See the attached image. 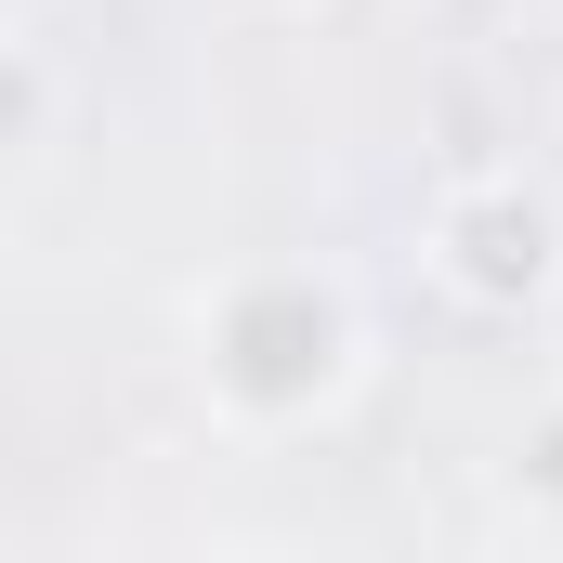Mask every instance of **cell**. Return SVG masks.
Returning <instances> with one entry per match:
<instances>
[{"instance_id": "obj_1", "label": "cell", "mask_w": 563, "mask_h": 563, "mask_svg": "<svg viewBox=\"0 0 563 563\" xmlns=\"http://www.w3.org/2000/svg\"><path fill=\"white\" fill-rule=\"evenodd\" d=\"M184 354H197V394L210 420L250 432V445H288V432H328L367 380V314L354 288L301 250H263V263H223V276L184 301Z\"/></svg>"}, {"instance_id": "obj_2", "label": "cell", "mask_w": 563, "mask_h": 563, "mask_svg": "<svg viewBox=\"0 0 563 563\" xmlns=\"http://www.w3.org/2000/svg\"><path fill=\"white\" fill-rule=\"evenodd\" d=\"M420 250H432V288H445L459 314H538L551 276H563V210L525 170H472V184L432 197Z\"/></svg>"}, {"instance_id": "obj_3", "label": "cell", "mask_w": 563, "mask_h": 563, "mask_svg": "<svg viewBox=\"0 0 563 563\" xmlns=\"http://www.w3.org/2000/svg\"><path fill=\"white\" fill-rule=\"evenodd\" d=\"M445 13H498V0H445Z\"/></svg>"}]
</instances>
